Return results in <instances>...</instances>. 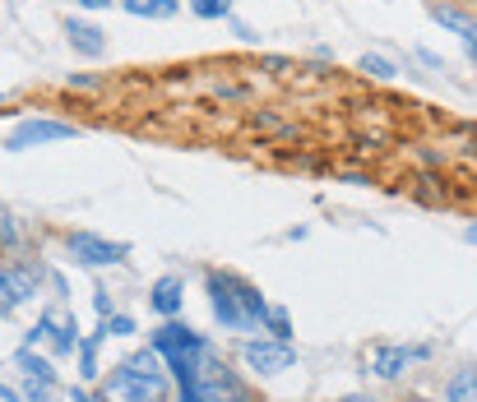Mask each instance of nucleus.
Wrapping results in <instances>:
<instances>
[{
  "mask_svg": "<svg viewBox=\"0 0 477 402\" xmlns=\"http://www.w3.org/2000/svg\"><path fill=\"white\" fill-rule=\"evenodd\" d=\"M242 361L260 374H283V370H293L297 365V352H293V342H242Z\"/></svg>",
  "mask_w": 477,
  "mask_h": 402,
  "instance_id": "7ed1b4c3",
  "label": "nucleus"
},
{
  "mask_svg": "<svg viewBox=\"0 0 477 402\" xmlns=\"http://www.w3.org/2000/svg\"><path fill=\"white\" fill-rule=\"evenodd\" d=\"M0 402H19V393H14V389H5V384H0Z\"/></svg>",
  "mask_w": 477,
  "mask_h": 402,
  "instance_id": "5701e85b",
  "label": "nucleus"
},
{
  "mask_svg": "<svg viewBox=\"0 0 477 402\" xmlns=\"http://www.w3.org/2000/svg\"><path fill=\"white\" fill-rule=\"evenodd\" d=\"M264 70H274V74H287V70H293V61H283V56H264Z\"/></svg>",
  "mask_w": 477,
  "mask_h": 402,
  "instance_id": "aec40b11",
  "label": "nucleus"
},
{
  "mask_svg": "<svg viewBox=\"0 0 477 402\" xmlns=\"http://www.w3.org/2000/svg\"><path fill=\"white\" fill-rule=\"evenodd\" d=\"M70 255H74L79 264L102 268V264H121V259H125V246H116V240H102V236H93V231H70Z\"/></svg>",
  "mask_w": 477,
  "mask_h": 402,
  "instance_id": "423d86ee",
  "label": "nucleus"
},
{
  "mask_svg": "<svg viewBox=\"0 0 477 402\" xmlns=\"http://www.w3.org/2000/svg\"><path fill=\"white\" fill-rule=\"evenodd\" d=\"M125 370H140V374H163V356H158L153 347H149V352H135V356H130V361H125Z\"/></svg>",
  "mask_w": 477,
  "mask_h": 402,
  "instance_id": "dca6fc26",
  "label": "nucleus"
},
{
  "mask_svg": "<svg viewBox=\"0 0 477 402\" xmlns=\"http://www.w3.org/2000/svg\"><path fill=\"white\" fill-rule=\"evenodd\" d=\"M191 10L200 19H223L227 14V0H191Z\"/></svg>",
  "mask_w": 477,
  "mask_h": 402,
  "instance_id": "6ab92c4d",
  "label": "nucleus"
},
{
  "mask_svg": "<svg viewBox=\"0 0 477 402\" xmlns=\"http://www.w3.org/2000/svg\"><path fill=\"white\" fill-rule=\"evenodd\" d=\"M79 5H84V10H107L112 0H79Z\"/></svg>",
  "mask_w": 477,
  "mask_h": 402,
  "instance_id": "4be33fe9",
  "label": "nucleus"
},
{
  "mask_svg": "<svg viewBox=\"0 0 477 402\" xmlns=\"http://www.w3.org/2000/svg\"><path fill=\"white\" fill-rule=\"evenodd\" d=\"M74 125H65V121H47V116H33V121H23V125H14V134L5 139V148L10 153H23V148H38V144H56V139H74Z\"/></svg>",
  "mask_w": 477,
  "mask_h": 402,
  "instance_id": "f03ea898",
  "label": "nucleus"
},
{
  "mask_svg": "<svg viewBox=\"0 0 477 402\" xmlns=\"http://www.w3.org/2000/svg\"><path fill=\"white\" fill-rule=\"evenodd\" d=\"M38 297V278L29 268H0V314H10V306H23Z\"/></svg>",
  "mask_w": 477,
  "mask_h": 402,
  "instance_id": "0eeeda50",
  "label": "nucleus"
},
{
  "mask_svg": "<svg viewBox=\"0 0 477 402\" xmlns=\"http://www.w3.org/2000/svg\"><path fill=\"white\" fill-rule=\"evenodd\" d=\"M149 347H153L158 356H167V361H176V356H204V338L195 329H185V324H163V329L149 338Z\"/></svg>",
  "mask_w": 477,
  "mask_h": 402,
  "instance_id": "20e7f679",
  "label": "nucleus"
},
{
  "mask_svg": "<svg viewBox=\"0 0 477 402\" xmlns=\"http://www.w3.org/2000/svg\"><path fill=\"white\" fill-rule=\"evenodd\" d=\"M149 301H153L158 314H167V319H172V314L181 310V301H185V282H181V278H158L153 291H149Z\"/></svg>",
  "mask_w": 477,
  "mask_h": 402,
  "instance_id": "9d476101",
  "label": "nucleus"
},
{
  "mask_svg": "<svg viewBox=\"0 0 477 402\" xmlns=\"http://www.w3.org/2000/svg\"><path fill=\"white\" fill-rule=\"evenodd\" d=\"M125 10L130 14H153V19H172L176 14V0H125Z\"/></svg>",
  "mask_w": 477,
  "mask_h": 402,
  "instance_id": "ddd939ff",
  "label": "nucleus"
},
{
  "mask_svg": "<svg viewBox=\"0 0 477 402\" xmlns=\"http://www.w3.org/2000/svg\"><path fill=\"white\" fill-rule=\"evenodd\" d=\"M431 19L440 23V29H449L464 46H468V61H477V23L468 19V14H459V10H449V5H436L431 10Z\"/></svg>",
  "mask_w": 477,
  "mask_h": 402,
  "instance_id": "6e6552de",
  "label": "nucleus"
},
{
  "mask_svg": "<svg viewBox=\"0 0 477 402\" xmlns=\"http://www.w3.org/2000/svg\"><path fill=\"white\" fill-rule=\"evenodd\" d=\"M19 365H23V374H29V380L56 384V370H51V361H42V356H33V352H19Z\"/></svg>",
  "mask_w": 477,
  "mask_h": 402,
  "instance_id": "4468645a",
  "label": "nucleus"
},
{
  "mask_svg": "<svg viewBox=\"0 0 477 402\" xmlns=\"http://www.w3.org/2000/svg\"><path fill=\"white\" fill-rule=\"evenodd\" d=\"M107 402H167V380L163 374H140V370H116L107 389H102Z\"/></svg>",
  "mask_w": 477,
  "mask_h": 402,
  "instance_id": "f257e3e1",
  "label": "nucleus"
},
{
  "mask_svg": "<svg viewBox=\"0 0 477 402\" xmlns=\"http://www.w3.org/2000/svg\"><path fill=\"white\" fill-rule=\"evenodd\" d=\"M468 240H473V246H477V227H468Z\"/></svg>",
  "mask_w": 477,
  "mask_h": 402,
  "instance_id": "b1692460",
  "label": "nucleus"
},
{
  "mask_svg": "<svg viewBox=\"0 0 477 402\" xmlns=\"http://www.w3.org/2000/svg\"><path fill=\"white\" fill-rule=\"evenodd\" d=\"M417 356H427V352H422V347H417V352H408V347H380L376 361H371V370H376L380 380H399V374H404Z\"/></svg>",
  "mask_w": 477,
  "mask_h": 402,
  "instance_id": "1a4fd4ad",
  "label": "nucleus"
},
{
  "mask_svg": "<svg viewBox=\"0 0 477 402\" xmlns=\"http://www.w3.org/2000/svg\"><path fill=\"white\" fill-rule=\"evenodd\" d=\"M79 374H84V380L98 374V338H89L84 347H79Z\"/></svg>",
  "mask_w": 477,
  "mask_h": 402,
  "instance_id": "a211bd4d",
  "label": "nucleus"
},
{
  "mask_svg": "<svg viewBox=\"0 0 477 402\" xmlns=\"http://www.w3.org/2000/svg\"><path fill=\"white\" fill-rule=\"evenodd\" d=\"M107 333H135V319H125V314H116Z\"/></svg>",
  "mask_w": 477,
  "mask_h": 402,
  "instance_id": "412c9836",
  "label": "nucleus"
},
{
  "mask_svg": "<svg viewBox=\"0 0 477 402\" xmlns=\"http://www.w3.org/2000/svg\"><path fill=\"white\" fill-rule=\"evenodd\" d=\"M445 398H449V402H477V365L459 370V374H455V380H449Z\"/></svg>",
  "mask_w": 477,
  "mask_h": 402,
  "instance_id": "f8f14e48",
  "label": "nucleus"
},
{
  "mask_svg": "<svg viewBox=\"0 0 477 402\" xmlns=\"http://www.w3.org/2000/svg\"><path fill=\"white\" fill-rule=\"evenodd\" d=\"M357 65H362V74H371V79H394V74H399V70H394L385 56H371V51H366V56H362Z\"/></svg>",
  "mask_w": 477,
  "mask_h": 402,
  "instance_id": "f3484780",
  "label": "nucleus"
},
{
  "mask_svg": "<svg viewBox=\"0 0 477 402\" xmlns=\"http://www.w3.org/2000/svg\"><path fill=\"white\" fill-rule=\"evenodd\" d=\"M70 42H74V51H84V56H102V51H107L102 29H93V23H79V19H70Z\"/></svg>",
  "mask_w": 477,
  "mask_h": 402,
  "instance_id": "9b49d317",
  "label": "nucleus"
},
{
  "mask_svg": "<svg viewBox=\"0 0 477 402\" xmlns=\"http://www.w3.org/2000/svg\"><path fill=\"white\" fill-rule=\"evenodd\" d=\"M260 324H269V333L278 338V342H287L293 338V319H287V310H264V319Z\"/></svg>",
  "mask_w": 477,
  "mask_h": 402,
  "instance_id": "2eb2a0df",
  "label": "nucleus"
},
{
  "mask_svg": "<svg viewBox=\"0 0 477 402\" xmlns=\"http://www.w3.org/2000/svg\"><path fill=\"white\" fill-rule=\"evenodd\" d=\"M209 301H214V314L227 329H251L246 314H242V301H236V278L232 273H209Z\"/></svg>",
  "mask_w": 477,
  "mask_h": 402,
  "instance_id": "39448f33",
  "label": "nucleus"
},
{
  "mask_svg": "<svg viewBox=\"0 0 477 402\" xmlns=\"http://www.w3.org/2000/svg\"><path fill=\"white\" fill-rule=\"evenodd\" d=\"M93 402H107V398H93Z\"/></svg>",
  "mask_w": 477,
  "mask_h": 402,
  "instance_id": "393cba45",
  "label": "nucleus"
}]
</instances>
